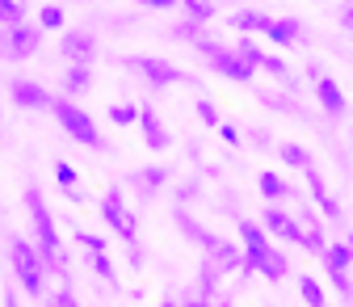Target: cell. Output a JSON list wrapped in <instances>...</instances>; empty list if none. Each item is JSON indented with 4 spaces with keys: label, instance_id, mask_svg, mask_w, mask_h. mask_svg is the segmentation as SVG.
I'll return each instance as SVG.
<instances>
[{
    "label": "cell",
    "instance_id": "obj_31",
    "mask_svg": "<svg viewBox=\"0 0 353 307\" xmlns=\"http://www.w3.org/2000/svg\"><path fill=\"white\" fill-rule=\"evenodd\" d=\"M303 248H312L316 257H324V252H328V236H324V228H320V219L303 228Z\"/></svg>",
    "mask_w": 353,
    "mask_h": 307
},
{
    "label": "cell",
    "instance_id": "obj_50",
    "mask_svg": "<svg viewBox=\"0 0 353 307\" xmlns=\"http://www.w3.org/2000/svg\"><path fill=\"white\" fill-rule=\"evenodd\" d=\"M214 307H236V303H232V299H219V303H214Z\"/></svg>",
    "mask_w": 353,
    "mask_h": 307
},
{
    "label": "cell",
    "instance_id": "obj_15",
    "mask_svg": "<svg viewBox=\"0 0 353 307\" xmlns=\"http://www.w3.org/2000/svg\"><path fill=\"white\" fill-rule=\"evenodd\" d=\"M172 219H176V228H181V236H185V240H194V244H198L202 252H214V248H219V240H223V236L206 232V228L198 224V219H194V215H190L185 206H176V210H172Z\"/></svg>",
    "mask_w": 353,
    "mask_h": 307
},
{
    "label": "cell",
    "instance_id": "obj_29",
    "mask_svg": "<svg viewBox=\"0 0 353 307\" xmlns=\"http://www.w3.org/2000/svg\"><path fill=\"white\" fill-rule=\"evenodd\" d=\"M278 156H282L290 168H303V172L312 168V152H307L303 143H282V148H278Z\"/></svg>",
    "mask_w": 353,
    "mask_h": 307
},
{
    "label": "cell",
    "instance_id": "obj_36",
    "mask_svg": "<svg viewBox=\"0 0 353 307\" xmlns=\"http://www.w3.org/2000/svg\"><path fill=\"white\" fill-rule=\"evenodd\" d=\"M236 55H240L244 63H252V68H261V59H265V51L256 47L252 38H240V42H236Z\"/></svg>",
    "mask_w": 353,
    "mask_h": 307
},
{
    "label": "cell",
    "instance_id": "obj_2",
    "mask_svg": "<svg viewBox=\"0 0 353 307\" xmlns=\"http://www.w3.org/2000/svg\"><path fill=\"white\" fill-rule=\"evenodd\" d=\"M26 210H30V224H34V236H38V257L47 274H59L68 278V252H63V240L55 232V219L47 210V198L38 194V186H26Z\"/></svg>",
    "mask_w": 353,
    "mask_h": 307
},
{
    "label": "cell",
    "instance_id": "obj_1",
    "mask_svg": "<svg viewBox=\"0 0 353 307\" xmlns=\"http://www.w3.org/2000/svg\"><path fill=\"white\" fill-rule=\"evenodd\" d=\"M236 228H240V240H244V266H240V274L244 278L261 274V278H270V282H282L290 274V261H286L282 248L270 244V232H265L256 219H240Z\"/></svg>",
    "mask_w": 353,
    "mask_h": 307
},
{
    "label": "cell",
    "instance_id": "obj_38",
    "mask_svg": "<svg viewBox=\"0 0 353 307\" xmlns=\"http://www.w3.org/2000/svg\"><path fill=\"white\" fill-rule=\"evenodd\" d=\"M219 139H223L228 148H240V139H244V135H240V126H236V122H228V118H223V126H219Z\"/></svg>",
    "mask_w": 353,
    "mask_h": 307
},
{
    "label": "cell",
    "instance_id": "obj_9",
    "mask_svg": "<svg viewBox=\"0 0 353 307\" xmlns=\"http://www.w3.org/2000/svg\"><path fill=\"white\" fill-rule=\"evenodd\" d=\"M261 228L270 236H278V240H286V244H303V224L286 206H265L261 210Z\"/></svg>",
    "mask_w": 353,
    "mask_h": 307
},
{
    "label": "cell",
    "instance_id": "obj_52",
    "mask_svg": "<svg viewBox=\"0 0 353 307\" xmlns=\"http://www.w3.org/2000/svg\"><path fill=\"white\" fill-rule=\"evenodd\" d=\"M0 126H5V118H0Z\"/></svg>",
    "mask_w": 353,
    "mask_h": 307
},
{
    "label": "cell",
    "instance_id": "obj_46",
    "mask_svg": "<svg viewBox=\"0 0 353 307\" xmlns=\"http://www.w3.org/2000/svg\"><path fill=\"white\" fill-rule=\"evenodd\" d=\"M336 17H341V26L353 34V5H341V13H336Z\"/></svg>",
    "mask_w": 353,
    "mask_h": 307
},
{
    "label": "cell",
    "instance_id": "obj_33",
    "mask_svg": "<svg viewBox=\"0 0 353 307\" xmlns=\"http://www.w3.org/2000/svg\"><path fill=\"white\" fill-rule=\"evenodd\" d=\"M55 181H59L63 194H68V190H80V172H76L68 160H55Z\"/></svg>",
    "mask_w": 353,
    "mask_h": 307
},
{
    "label": "cell",
    "instance_id": "obj_34",
    "mask_svg": "<svg viewBox=\"0 0 353 307\" xmlns=\"http://www.w3.org/2000/svg\"><path fill=\"white\" fill-rule=\"evenodd\" d=\"M110 122H114V126H135V122H139V106H126V101L110 106Z\"/></svg>",
    "mask_w": 353,
    "mask_h": 307
},
{
    "label": "cell",
    "instance_id": "obj_39",
    "mask_svg": "<svg viewBox=\"0 0 353 307\" xmlns=\"http://www.w3.org/2000/svg\"><path fill=\"white\" fill-rule=\"evenodd\" d=\"M202 198V186L198 181H185L181 190H176V206H185V202H198Z\"/></svg>",
    "mask_w": 353,
    "mask_h": 307
},
{
    "label": "cell",
    "instance_id": "obj_24",
    "mask_svg": "<svg viewBox=\"0 0 353 307\" xmlns=\"http://www.w3.org/2000/svg\"><path fill=\"white\" fill-rule=\"evenodd\" d=\"M34 26H38V30H63V26H68L63 5H38V9H34Z\"/></svg>",
    "mask_w": 353,
    "mask_h": 307
},
{
    "label": "cell",
    "instance_id": "obj_16",
    "mask_svg": "<svg viewBox=\"0 0 353 307\" xmlns=\"http://www.w3.org/2000/svg\"><path fill=\"white\" fill-rule=\"evenodd\" d=\"M139 126H143V143H148L152 152H164V148H168V130H164L156 106H139Z\"/></svg>",
    "mask_w": 353,
    "mask_h": 307
},
{
    "label": "cell",
    "instance_id": "obj_51",
    "mask_svg": "<svg viewBox=\"0 0 353 307\" xmlns=\"http://www.w3.org/2000/svg\"><path fill=\"white\" fill-rule=\"evenodd\" d=\"M345 244H349V248H353V228H349V232H345Z\"/></svg>",
    "mask_w": 353,
    "mask_h": 307
},
{
    "label": "cell",
    "instance_id": "obj_13",
    "mask_svg": "<svg viewBox=\"0 0 353 307\" xmlns=\"http://www.w3.org/2000/svg\"><path fill=\"white\" fill-rule=\"evenodd\" d=\"M256 190H261V198L270 202V206H282V202H294L299 198V190L282 177V172H274V168L256 172Z\"/></svg>",
    "mask_w": 353,
    "mask_h": 307
},
{
    "label": "cell",
    "instance_id": "obj_14",
    "mask_svg": "<svg viewBox=\"0 0 353 307\" xmlns=\"http://www.w3.org/2000/svg\"><path fill=\"white\" fill-rule=\"evenodd\" d=\"M307 190H312V198H316V210L328 219V224H345V210H341V202L328 194V186H324V177L316 168H307Z\"/></svg>",
    "mask_w": 353,
    "mask_h": 307
},
{
    "label": "cell",
    "instance_id": "obj_19",
    "mask_svg": "<svg viewBox=\"0 0 353 307\" xmlns=\"http://www.w3.org/2000/svg\"><path fill=\"white\" fill-rule=\"evenodd\" d=\"M274 42V47H290V42H299L303 38V21L299 17H274V26H270V34H265Z\"/></svg>",
    "mask_w": 353,
    "mask_h": 307
},
{
    "label": "cell",
    "instance_id": "obj_35",
    "mask_svg": "<svg viewBox=\"0 0 353 307\" xmlns=\"http://www.w3.org/2000/svg\"><path fill=\"white\" fill-rule=\"evenodd\" d=\"M76 244H80L84 252H93V257H97V252H110V248H105V236L88 232V228H76Z\"/></svg>",
    "mask_w": 353,
    "mask_h": 307
},
{
    "label": "cell",
    "instance_id": "obj_10",
    "mask_svg": "<svg viewBox=\"0 0 353 307\" xmlns=\"http://www.w3.org/2000/svg\"><path fill=\"white\" fill-rule=\"evenodd\" d=\"M42 51V30L38 26H17L5 30V59H30Z\"/></svg>",
    "mask_w": 353,
    "mask_h": 307
},
{
    "label": "cell",
    "instance_id": "obj_28",
    "mask_svg": "<svg viewBox=\"0 0 353 307\" xmlns=\"http://www.w3.org/2000/svg\"><path fill=\"white\" fill-rule=\"evenodd\" d=\"M26 5H17V0H0V30H17L26 26Z\"/></svg>",
    "mask_w": 353,
    "mask_h": 307
},
{
    "label": "cell",
    "instance_id": "obj_45",
    "mask_svg": "<svg viewBox=\"0 0 353 307\" xmlns=\"http://www.w3.org/2000/svg\"><path fill=\"white\" fill-rule=\"evenodd\" d=\"M248 139H252L256 148H274V139H270V135H265V130H248Z\"/></svg>",
    "mask_w": 353,
    "mask_h": 307
},
{
    "label": "cell",
    "instance_id": "obj_7",
    "mask_svg": "<svg viewBox=\"0 0 353 307\" xmlns=\"http://www.w3.org/2000/svg\"><path fill=\"white\" fill-rule=\"evenodd\" d=\"M126 68H135L152 89H168V84H190V72H181L176 63H168V59H160V55H126L122 59Z\"/></svg>",
    "mask_w": 353,
    "mask_h": 307
},
{
    "label": "cell",
    "instance_id": "obj_27",
    "mask_svg": "<svg viewBox=\"0 0 353 307\" xmlns=\"http://www.w3.org/2000/svg\"><path fill=\"white\" fill-rule=\"evenodd\" d=\"M185 21H194V26H210L214 17H219V9L210 5V0H185Z\"/></svg>",
    "mask_w": 353,
    "mask_h": 307
},
{
    "label": "cell",
    "instance_id": "obj_32",
    "mask_svg": "<svg viewBox=\"0 0 353 307\" xmlns=\"http://www.w3.org/2000/svg\"><path fill=\"white\" fill-rule=\"evenodd\" d=\"M261 101L270 106V110H278V114H294V118H303V122L312 118V114H307V110H303V106H299L294 97H270V93H261Z\"/></svg>",
    "mask_w": 353,
    "mask_h": 307
},
{
    "label": "cell",
    "instance_id": "obj_5",
    "mask_svg": "<svg viewBox=\"0 0 353 307\" xmlns=\"http://www.w3.org/2000/svg\"><path fill=\"white\" fill-rule=\"evenodd\" d=\"M9 261H13V274H17L21 290H26V295H42V286H47V266H42L38 248H34L30 240L13 236V240H9Z\"/></svg>",
    "mask_w": 353,
    "mask_h": 307
},
{
    "label": "cell",
    "instance_id": "obj_8",
    "mask_svg": "<svg viewBox=\"0 0 353 307\" xmlns=\"http://www.w3.org/2000/svg\"><path fill=\"white\" fill-rule=\"evenodd\" d=\"M59 55L68 59V68H93L97 38L88 34V30H63L59 34Z\"/></svg>",
    "mask_w": 353,
    "mask_h": 307
},
{
    "label": "cell",
    "instance_id": "obj_4",
    "mask_svg": "<svg viewBox=\"0 0 353 307\" xmlns=\"http://www.w3.org/2000/svg\"><path fill=\"white\" fill-rule=\"evenodd\" d=\"M194 47H198V55H206V68H210V72H219L223 80L248 84V80L256 76V68H252V63H244V59L236 55V47H228V42H214L210 34H202Z\"/></svg>",
    "mask_w": 353,
    "mask_h": 307
},
{
    "label": "cell",
    "instance_id": "obj_40",
    "mask_svg": "<svg viewBox=\"0 0 353 307\" xmlns=\"http://www.w3.org/2000/svg\"><path fill=\"white\" fill-rule=\"evenodd\" d=\"M172 34H176V38H181V42H198V38H202L206 30H202V26H194V21H181V26H176V30H172Z\"/></svg>",
    "mask_w": 353,
    "mask_h": 307
},
{
    "label": "cell",
    "instance_id": "obj_26",
    "mask_svg": "<svg viewBox=\"0 0 353 307\" xmlns=\"http://www.w3.org/2000/svg\"><path fill=\"white\" fill-rule=\"evenodd\" d=\"M194 295L206 299V303L219 295V270L210 266V261H202V266H198V290H194Z\"/></svg>",
    "mask_w": 353,
    "mask_h": 307
},
{
    "label": "cell",
    "instance_id": "obj_30",
    "mask_svg": "<svg viewBox=\"0 0 353 307\" xmlns=\"http://www.w3.org/2000/svg\"><path fill=\"white\" fill-rule=\"evenodd\" d=\"M194 114H198V122H202V126H210V130L223 126V114H219V106H214L210 97H198V101H194Z\"/></svg>",
    "mask_w": 353,
    "mask_h": 307
},
{
    "label": "cell",
    "instance_id": "obj_18",
    "mask_svg": "<svg viewBox=\"0 0 353 307\" xmlns=\"http://www.w3.org/2000/svg\"><path fill=\"white\" fill-rule=\"evenodd\" d=\"M210 266H214L219 274L240 270V266H244V248H240V244H232V240H219V248L210 252Z\"/></svg>",
    "mask_w": 353,
    "mask_h": 307
},
{
    "label": "cell",
    "instance_id": "obj_37",
    "mask_svg": "<svg viewBox=\"0 0 353 307\" xmlns=\"http://www.w3.org/2000/svg\"><path fill=\"white\" fill-rule=\"evenodd\" d=\"M93 270H97V278H105V282L118 286V266H114L110 252H97V257H93Z\"/></svg>",
    "mask_w": 353,
    "mask_h": 307
},
{
    "label": "cell",
    "instance_id": "obj_17",
    "mask_svg": "<svg viewBox=\"0 0 353 307\" xmlns=\"http://www.w3.org/2000/svg\"><path fill=\"white\" fill-rule=\"evenodd\" d=\"M232 30H240L244 38L248 34H270V26H274V17L265 13V9H232Z\"/></svg>",
    "mask_w": 353,
    "mask_h": 307
},
{
    "label": "cell",
    "instance_id": "obj_6",
    "mask_svg": "<svg viewBox=\"0 0 353 307\" xmlns=\"http://www.w3.org/2000/svg\"><path fill=\"white\" fill-rule=\"evenodd\" d=\"M101 219L114 228V236L130 248V244H139V224H135V210H130L126 202H122V190L114 186V190H105V198H101Z\"/></svg>",
    "mask_w": 353,
    "mask_h": 307
},
{
    "label": "cell",
    "instance_id": "obj_25",
    "mask_svg": "<svg viewBox=\"0 0 353 307\" xmlns=\"http://www.w3.org/2000/svg\"><path fill=\"white\" fill-rule=\"evenodd\" d=\"M261 68H265V72H274L278 80H286V84H290V93L299 89V76H294V68H290V63H286L282 55H274V51H265V59H261Z\"/></svg>",
    "mask_w": 353,
    "mask_h": 307
},
{
    "label": "cell",
    "instance_id": "obj_42",
    "mask_svg": "<svg viewBox=\"0 0 353 307\" xmlns=\"http://www.w3.org/2000/svg\"><path fill=\"white\" fill-rule=\"evenodd\" d=\"M126 266H130V270H143V266H148L143 244H130V248H126Z\"/></svg>",
    "mask_w": 353,
    "mask_h": 307
},
{
    "label": "cell",
    "instance_id": "obj_21",
    "mask_svg": "<svg viewBox=\"0 0 353 307\" xmlns=\"http://www.w3.org/2000/svg\"><path fill=\"white\" fill-rule=\"evenodd\" d=\"M59 89H63L68 101H72L76 93H88V89H93V68H68L63 80H59Z\"/></svg>",
    "mask_w": 353,
    "mask_h": 307
},
{
    "label": "cell",
    "instance_id": "obj_44",
    "mask_svg": "<svg viewBox=\"0 0 353 307\" xmlns=\"http://www.w3.org/2000/svg\"><path fill=\"white\" fill-rule=\"evenodd\" d=\"M143 9H152V13H164V9H176V0H143Z\"/></svg>",
    "mask_w": 353,
    "mask_h": 307
},
{
    "label": "cell",
    "instance_id": "obj_20",
    "mask_svg": "<svg viewBox=\"0 0 353 307\" xmlns=\"http://www.w3.org/2000/svg\"><path fill=\"white\" fill-rule=\"evenodd\" d=\"M164 181H168V168H164V164H148V168H135V172H130V186H139L143 194L164 190Z\"/></svg>",
    "mask_w": 353,
    "mask_h": 307
},
{
    "label": "cell",
    "instance_id": "obj_22",
    "mask_svg": "<svg viewBox=\"0 0 353 307\" xmlns=\"http://www.w3.org/2000/svg\"><path fill=\"white\" fill-rule=\"evenodd\" d=\"M324 270H328V274H349V270H353V248H349L345 240H341V244H328Z\"/></svg>",
    "mask_w": 353,
    "mask_h": 307
},
{
    "label": "cell",
    "instance_id": "obj_3",
    "mask_svg": "<svg viewBox=\"0 0 353 307\" xmlns=\"http://www.w3.org/2000/svg\"><path fill=\"white\" fill-rule=\"evenodd\" d=\"M51 114H55V122L68 130V135H72L76 143L93 148V152H110V143H105V135L97 130L93 114H88V110H80L76 101H68V97H55V101H51Z\"/></svg>",
    "mask_w": 353,
    "mask_h": 307
},
{
    "label": "cell",
    "instance_id": "obj_48",
    "mask_svg": "<svg viewBox=\"0 0 353 307\" xmlns=\"http://www.w3.org/2000/svg\"><path fill=\"white\" fill-rule=\"evenodd\" d=\"M5 307H21V303H17V295H13V290H9V295H5Z\"/></svg>",
    "mask_w": 353,
    "mask_h": 307
},
{
    "label": "cell",
    "instance_id": "obj_11",
    "mask_svg": "<svg viewBox=\"0 0 353 307\" xmlns=\"http://www.w3.org/2000/svg\"><path fill=\"white\" fill-rule=\"evenodd\" d=\"M9 97H13V106H21V110H51V101H55L38 80H26V76H13V80H9Z\"/></svg>",
    "mask_w": 353,
    "mask_h": 307
},
{
    "label": "cell",
    "instance_id": "obj_47",
    "mask_svg": "<svg viewBox=\"0 0 353 307\" xmlns=\"http://www.w3.org/2000/svg\"><path fill=\"white\" fill-rule=\"evenodd\" d=\"M181 307H214V303H206V299H198V295H190V299H181Z\"/></svg>",
    "mask_w": 353,
    "mask_h": 307
},
{
    "label": "cell",
    "instance_id": "obj_23",
    "mask_svg": "<svg viewBox=\"0 0 353 307\" xmlns=\"http://www.w3.org/2000/svg\"><path fill=\"white\" fill-rule=\"evenodd\" d=\"M299 295L307 307H328V295H324V282L316 274H299Z\"/></svg>",
    "mask_w": 353,
    "mask_h": 307
},
{
    "label": "cell",
    "instance_id": "obj_49",
    "mask_svg": "<svg viewBox=\"0 0 353 307\" xmlns=\"http://www.w3.org/2000/svg\"><path fill=\"white\" fill-rule=\"evenodd\" d=\"M156 307H181V303H176V299H160Z\"/></svg>",
    "mask_w": 353,
    "mask_h": 307
},
{
    "label": "cell",
    "instance_id": "obj_43",
    "mask_svg": "<svg viewBox=\"0 0 353 307\" xmlns=\"http://www.w3.org/2000/svg\"><path fill=\"white\" fill-rule=\"evenodd\" d=\"M328 282L336 286L341 299H353V282H349V274H328Z\"/></svg>",
    "mask_w": 353,
    "mask_h": 307
},
{
    "label": "cell",
    "instance_id": "obj_41",
    "mask_svg": "<svg viewBox=\"0 0 353 307\" xmlns=\"http://www.w3.org/2000/svg\"><path fill=\"white\" fill-rule=\"evenodd\" d=\"M51 307H80V299L72 295V286H59V290L51 295Z\"/></svg>",
    "mask_w": 353,
    "mask_h": 307
},
{
    "label": "cell",
    "instance_id": "obj_12",
    "mask_svg": "<svg viewBox=\"0 0 353 307\" xmlns=\"http://www.w3.org/2000/svg\"><path fill=\"white\" fill-rule=\"evenodd\" d=\"M316 101H320V110L336 122V118H345L349 114V97H345V89H341V84L324 72L320 80H316Z\"/></svg>",
    "mask_w": 353,
    "mask_h": 307
}]
</instances>
